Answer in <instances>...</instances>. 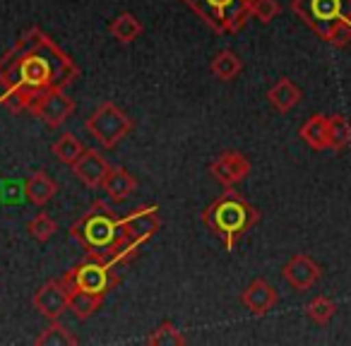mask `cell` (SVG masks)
I'll list each match as a JSON object with an SVG mask.
<instances>
[{
	"label": "cell",
	"instance_id": "25",
	"mask_svg": "<svg viewBox=\"0 0 351 346\" xmlns=\"http://www.w3.org/2000/svg\"><path fill=\"white\" fill-rule=\"evenodd\" d=\"M337 312V303L327 296H315L306 308V315L311 317L315 325H327V322L335 317Z\"/></svg>",
	"mask_w": 351,
	"mask_h": 346
},
{
	"label": "cell",
	"instance_id": "19",
	"mask_svg": "<svg viewBox=\"0 0 351 346\" xmlns=\"http://www.w3.org/2000/svg\"><path fill=\"white\" fill-rule=\"evenodd\" d=\"M210 70L217 79H221V82H231V79L239 77L241 70H243V60H241L234 51H219V53L212 58Z\"/></svg>",
	"mask_w": 351,
	"mask_h": 346
},
{
	"label": "cell",
	"instance_id": "6",
	"mask_svg": "<svg viewBox=\"0 0 351 346\" xmlns=\"http://www.w3.org/2000/svg\"><path fill=\"white\" fill-rule=\"evenodd\" d=\"M116 269H118L116 264L87 255L82 262H77L75 267H70L63 279L70 288H77V291H84V293H92V296L104 298L108 291H113V286L118 284Z\"/></svg>",
	"mask_w": 351,
	"mask_h": 346
},
{
	"label": "cell",
	"instance_id": "23",
	"mask_svg": "<svg viewBox=\"0 0 351 346\" xmlns=\"http://www.w3.org/2000/svg\"><path fill=\"white\" fill-rule=\"evenodd\" d=\"M351 145V121L346 116H330V149L341 151Z\"/></svg>",
	"mask_w": 351,
	"mask_h": 346
},
{
	"label": "cell",
	"instance_id": "22",
	"mask_svg": "<svg viewBox=\"0 0 351 346\" xmlns=\"http://www.w3.org/2000/svg\"><path fill=\"white\" fill-rule=\"evenodd\" d=\"M51 151H53V154L58 156V161H63V164L73 166L75 161L80 159V154L84 151V145L77 140V137L73 135V132H63V135H60L58 140L53 142Z\"/></svg>",
	"mask_w": 351,
	"mask_h": 346
},
{
	"label": "cell",
	"instance_id": "1",
	"mask_svg": "<svg viewBox=\"0 0 351 346\" xmlns=\"http://www.w3.org/2000/svg\"><path fill=\"white\" fill-rule=\"evenodd\" d=\"M77 75L75 60L39 27H32L0 58V103L10 111H32L46 92L70 87Z\"/></svg>",
	"mask_w": 351,
	"mask_h": 346
},
{
	"label": "cell",
	"instance_id": "8",
	"mask_svg": "<svg viewBox=\"0 0 351 346\" xmlns=\"http://www.w3.org/2000/svg\"><path fill=\"white\" fill-rule=\"evenodd\" d=\"M32 306L49 320H58L70 308V286L65 284V279H51L41 284L32 296Z\"/></svg>",
	"mask_w": 351,
	"mask_h": 346
},
{
	"label": "cell",
	"instance_id": "15",
	"mask_svg": "<svg viewBox=\"0 0 351 346\" xmlns=\"http://www.w3.org/2000/svg\"><path fill=\"white\" fill-rule=\"evenodd\" d=\"M101 188L113 202H125L128 197L137 190V181L130 171L118 166V169L108 171L106 178H104V183H101Z\"/></svg>",
	"mask_w": 351,
	"mask_h": 346
},
{
	"label": "cell",
	"instance_id": "21",
	"mask_svg": "<svg viewBox=\"0 0 351 346\" xmlns=\"http://www.w3.org/2000/svg\"><path fill=\"white\" fill-rule=\"evenodd\" d=\"M101 301L104 298L99 296H92V293H84V291H77V288H70V308L73 315L77 320H89L94 312L101 308Z\"/></svg>",
	"mask_w": 351,
	"mask_h": 346
},
{
	"label": "cell",
	"instance_id": "14",
	"mask_svg": "<svg viewBox=\"0 0 351 346\" xmlns=\"http://www.w3.org/2000/svg\"><path fill=\"white\" fill-rule=\"evenodd\" d=\"M298 135H301V140L306 142L311 149H315V151L330 149V116H322V113L311 116L301 125Z\"/></svg>",
	"mask_w": 351,
	"mask_h": 346
},
{
	"label": "cell",
	"instance_id": "12",
	"mask_svg": "<svg viewBox=\"0 0 351 346\" xmlns=\"http://www.w3.org/2000/svg\"><path fill=\"white\" fill-rule=\"evenodd\" d=\"M241 303L250 315L263 317L279 303V293L267 279H253L241 293Z\"/></svg>",
	"mask_w": 351,
	"mask_h": 346
},
{
	"label": "cell",
	"instance_id": "10",
	"mask_svg": "<svg viewBox=\"0 0 351 346\" xmlns=\"http://www.w3.org/2000/svg\"><path fill=\"white\" fill-rule=\"evenodd\" d=\"M282 277L293 291H308L313 288L322 277V269L311 255L306 253H296L287 264L282 267Z\"/></svg>",
	"mask_w": 351,
	"mask_h": 346
},
{
	"label": "cell",
	"instance_id": "5",
	"mask_svg": "<svg viewBox=\"0 0 351 346\" xmlns=\"http://www.w3.org/2000/svg\"><path fill=\"white\" fill-rule=\"evenodd\" d=\"M291 12L327 41L339 22H351V0H291Z\"/></svg>",
	"mask_w": 351,
	"mask_h": 346
},
{
	"label": "cell",
	"instance_id": "9",
	"mask_svg": "<svg viewBox=\"0 0 351 346\" xmlns=\"http://www.w3.org/2000/svg\"><path fill=\"white\" fill-rule=\"evenodd\" d=\"M32 113L41 118L49 127H60L75 113V99H70L65 89H53L32 106Z\"/></svg>",
	"mask_w": 351,
	"mask_h": 346
},
{
	"label": "cell",
	"instance_id": "3",
	"mask_svg": "<svg viewBox=\"0 0 351 346\" xmlns=\"http://www.w3.org/2000/svg\"><path fill=\"white\" fill-rule=\"evenodd\" d=\"M260 221V210L250 205L245 197L236 190L226 188L224 195L205 207L202 212V224L221 240L224 250H234L239 240Z\"/></svg>",
	"mask_w": 351,
	"mask_h": 346
},
{
	"label": "cell",
	"instance_id": "11",
	"mask_svg": "<svg viewBox=\"0 0 351 346\" xmlns=\"http://www.w3.org/2000/svg\"><path fill=\"white\" fill-rule=\"evenodd\" d=\"M210 173L224 188H234L236 183L245 181L250 176V161L241 151H221L210 164Z\"/></svg>",
	"mask_w": 351,
	"mask_h": 346
},
{
	"label": "cell",
	"instance_id": "16",
	"mask_svg": "<svg viewBox=\"0 0 351 346\" xmlns=\"http://www.w3.org/2000/svg\"><path fill=\"white\" fill-rule=\"evenodd\" d=\"M22 186H25L27 202H32V205H36V207H44L46 202L53 200V195L58 193V186H56V181L46 173V171L32 173Z\"/></svg>",
	"mask_w": 351,
	"mask_h": 346
},
{
	"label": "cell",
	"instance_id": "20",
	"mask_svg": "<svg viewBox=\"0 0 351 346\" xmlns=\"http://www.w3.org/2000/svg\"><path fill=\"white\" fill-rule=\"evenodd\" d=\"M77 341L80 339L68 330V327L63 325V322L51 320V325L46 327V330L41 332L39 336H36L34 344L36 346H75Z\"/></svg>",
	"mask_w": 351,
	"mask_h": 346
},
{
	"label": "cell",
	"instance_id": "27",
	"mask_svg": "<svg viewBox=\"0 0 351 346\" xmlns=\"http://www.w3.org/2000/svg\"><path fill=\"white\" fill-rule=\"evenodd\" d=\"M279 12H282V8H279L277 0H255L253 8H250V17H255L263 25H269Z\"/></svg>",
	"mask_w": 351,
	"mask_h": 346
},
{
	"label": "cell",
	"instance_id": "7",
	"mask_svg": "<svg viewBox=\"0 0 351 346\" xmlns=\"http://www.w3.org/2000/svg\"><path fill=\"white\" fill-rule=\"evenodd\" d=\"M87 132L97 137V142L106 149H113L118 142H123L132 130V118L116 106L113 101H104L84 123Z\"/></svg>",
	"mask_w": 351,
	"mask_h": 346
},
{
	"label": "cell",
	"instance_id": "18",
	"mask_svg": "<svg viewBox=\"0 0 351 346\" xmlns=\"http://www.w3.org/2000/svg\"><path fill=\"white\" fill-rule=\"evenodd\" d=\"M108 32H111V36L118 44H132V41L142 36L145 27H142V22L137 20L132 12H121V15L108 25Z\"/></svg>",
	"mask_w": 351,
	"mask_h": 346
},
{
	"label": "cell",
	"instance_id": "2",
	"mask_svg": "<svg viewBox=\"0 0 351 346\" xmlns=\"http://www.w3.org/2000/svg\"><path fill=\"white\" fill-rule=\"evenodd\" d=\"M159 226L156 205H142L128 217H118L113 207L99 200L70 226V236L82 243L87 255L121 267L135 258L137 250L159 231Z\"/></svg>",
	"mask_w": 351,
	"mask_h": 346
},
{
	"label": "cell",
	"instance_id": "17",
	"mask_svg": "<svg viewBox=\"0 0 351 346\" xmlns=\"http://www.w3.org/2000/svg\"><path fill=\"white\" fill-rule=\"evenodd\" d=\"M301 97H303L301 89H298L289 77H279L277 82L269 87V92H267L269 103H272L274 111H279V113L291 111V108L296 106L298 101H301Z\"/></svg>",
	"mask_w": 351,
	"mask_h": 346
},
{
	"label": "cell",
	"instance_id": "24",
	"mask_svg": "<svg viewBox=\"0 0 351 346\" xmlns=\"http://www.w3.org/2000/svg\"><path fill=\"white\" fill-rule=\"evenodd\" d=\"M147 344H152V346H183L186 344V336L181 334V330H178L173 322H161V325L149 334Z\"/></svg>",
	"mask_w": 351,
	"mask_h": 346
},
{
	"label": "cell",
	"instance_id": "4",
	"mask_svg": "<svg viewBox=\"0 0 351 346\" xmlns=\"http://www.w3.org/2000/svg\"><path fill=\"white\" fill-rule=\"evenodd\" d=\"M217 34H236L245 27L255 0H183Z\"/></svg>",
	"mask_w": 351,
	"mask_h": 346
},
{
	"label": "cell",
	"instance_id": "26",
	"mask_svg": "<svg viewBox=\"0 0 351 346\" xmlns=\"http://www.w3.org/2000/svg\"><path fill=\"white\" fill-rule=\"evenodd\" d=\"M27 231H29V236L36 240V243H46V240L53 238L56 234V221L51 219L49 214H36L34 219L27 224Z\"/></svg>",
	"mask_w": 351,
	"mask_h": 346
},
{
	"label": "cell",
	"instance_id": "13",
	"mask_svg": "<svg viewBox=\"0 0 351 346\" xmlns=\"http://www.w3.org/2000/svg\"><path fill=\"white\" fill-rule=\"evenodd\" d=\"M73 171H75V176L87 188H101L104 178H106V173L111 171V166H108V161L104 159L97 149H84L82 154H80V159L73 164Z\"/></svg>",
	"mask_w": 351,
	"mask_h": 346
}]
</instances>
